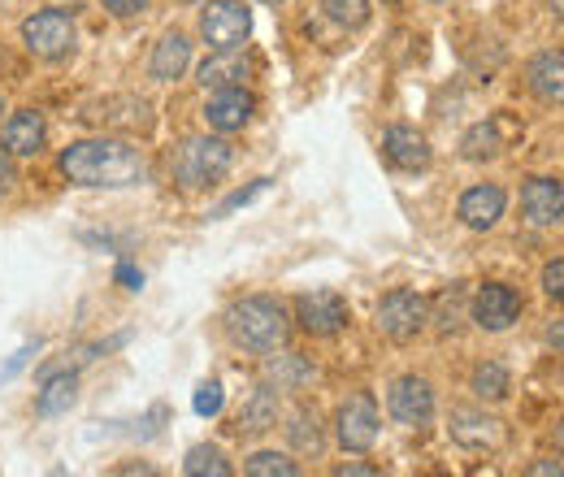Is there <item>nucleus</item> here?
Here are the masks:
<instances>
[{
	"mask_svg": "<svg viewBox=\"0 0 564 477\" xmlns=\"http://www.w3.org/2000/svg\"><path fill=\"white\" fill-rule=\"evenodd\" d=\"M62 174L74 187H135L148 178V161L127 139H78L62 152Z\"/></svg>",
	"mask_w": 564,
	"mask_h": 477,
	"instance_id": "1",
	"label": "nucleus"
},
{
	"mask_svg": "<svg viewBox=\"0 0 564 477\" xmlns=\"http://www.w3.org/2000/svg\"><path fill=\"white\" fill-rule=\"evenodd\" d=\"M226 326L239 347L248 351H279L286 335H291V322H286V308L270 295H248L239 300L230 313H226Z\"/></svg>",
	"mask_w": 564,
	"mask_h": 477,
	"instance_id": "2",
	"label": "nucleus"
},
{
	"mask_svg": "<svg viewBox=\"0 0 564 477\" xmlns=\"http://www.w3.org/2000/svg\"><path fill=\"white\" fill-rule=\"evenodd\" d=\"M230 161H235V152H230V143H226V139L192 135L174 148L170 170H174V183H183L187 192H196V187L217 183V178L230 170Z\"/></svg>",
	"mask_w": 564,
	"mask_h": 477,
	"instance_id": "3",
	"label": "nucleus"
},
{
	"mask_svg": "<svg viewBox=\"0 0 564 477\" xmlns=\"http://www.w3.org/2000/svg\"><path fill=\"white\" fill-rule=\"evenodd\" d=\"M74 40H78V31H74V18L66 9H40V13H31V18L22 22V44H26V53H35V57H44V62L70 57Z\"/></svg>",
	"mask_w": 564,
	"mask_h": 477,
	"instance_id": "4",
	"label": "nucleus"
},
{
	"mask_svg": "<svg viewBox=\"0 0 564 477\" xmlns=\"http://www.w3.org/2000/svg\"><path fill=\"white\" fill-rule=\"evenodd\" d=\"M425 322H430V304H425V295L409 291V286L387 291L378 304V326L395 343H413L425 330Z\"/></svg>",
	"mask_w": 564,
	"mask_h": 477,
	"instance_id": "5",
	"label": "nucleus"
},
{
	"mask_svg": "<svg viewBox=\"0 0 564 477\" xmlns=\"http://www.w3.org/2000/svg\"><path fill=\"white\" fill-rule=\"evenodd\" d=\"M200 35L213 53H235L252 35V9L243 0H217L200 13Z\"/></svg>",
	"mask_w": 564,
	"mask_h": 477,
	"instance_id": "6",
	"label": "nucleus"
},
{
	"mask_svg": "<svg viewBox=\"0 0 564 477\" xmlns=\"http://www.w3.org/2000/svg\"><path fill=\"white\" fill-rule=\"evenodd\" d=\"M295 322L313 335V339H330L352 322V308L339 291H308L295 300Z\"/></svg>",
	"mask_w": 564,
	"mask_h": 477,
	"instance_id": "7",
	"label": "nucleus"
},
{
	"mask_svg": "<svg viewBox=\"0 0 564 477\" xmlns=\"http://www.w3.org/2000/svg\"><path fill=\"white\" fill-rule=\"evenodd\" d=\"M335 434L348 452H369L378 443V404L369 395H348L335 416Z\"/></svg>",
	"mask_w": 564,
	"mask_h": 477,
	"instance_id": "8",
	"label": "nucleus"
},
{
	"mask_svg": "<svg viewBox=\"0 0 564 477\" xmlns=\"http://www.w3.org/2000/svg\"><path fill=\"white\" fill-rule=\"evenodd\" d=\"M447 434H452V443H460L469 452H495L503 443V425L495 421L491 412H478V409H452Z\"/></svg>",
	"mask_w": 564,
	"mask_h": 477,
	"instance_id": "9",
	"label": "nucleus"
},
{
	"mask_svg": "<svg viewBox=\"0 0 564 477\" xmlns=\"http://www.w3.org/2000/svg\"><path fill=\"white\" fill-rule=\"evenodd\" d=\"M252 109H257L252 91H243L235 83V87H217L213 91L209 105H205V118H209V127L217 135H235V131H243L252 122Z\"/></svg>",
	"mask_w": 564,
	"mask_h": 477,
	"instance_id": "10",
	"label": "nucleus"
},
{
	"mask_svg": "<svg viewBox=\"0 0 564 477\" xmlns=\"http://www.w3.org/2000/svg\"><path fill=\"white\" fill-rule=\"evenodd\" d=\"M517 317H521V295L512 286H503V282L478 286V295H474V322L482 330H508Z\"/></svg>",
	"mask_w": 564,
	"mask_h": 477,
	"instance_id": "11",
	"label": "nucleus"
},
{
	"mask_svg": "<svg viewBox=\"0 0 564 477\" xmlns=\"http://www.w3.org/2000/svg\"><path fill=\"white\" fill-rule=\"evenodd\" d=\"M387 404H391V416H395L400 425H425V421L434 416V391H430L425 378L409 373V378H400V382L391 387Z\"/></svg>",
	"mask_w": 564,
	"mask_h": 477,
	"instance_id": "12",
	"label": "nucleus"
},
{
	"mask_svg": "<svg viewBox=\"0 0 564 477\" xmlns=\"http://www.w3.org/2000/svg\"><path fill=\"white\" fill-rule=\"evenodd\" d=\"M521 213L530 226H556L564 217V183L556 178H530L521 187Z\"/></svg>",
	"mask_w": 564,
	"mask_h": 477,
	"instance_id": "13",
	"label": "nucleus"
},
{
	"mask_svg": "<svg viewBox=\"0 0 564 477\" xmlns=\"http://www.w3.org/2000/svg\"><path fill=\"white\" fill-rule=\"evenodd\" d=\"M44 139H48L44 113H35V109H18V113L4 122V131H0V148H4L9 156H40Z\"/></svg>",
	"mask_w": 564,
	"mask_h": 477,
	"instance_id": "14",
	"label": "nucleus"
},
{
	"mask_svg": "<svg viewBox=\"0 0 564 477\" xmlns=\"http://www.w3.org/2000/svg\"><path fill=\"white\" fill-rule=\"evenodd\" d=\"M503 205H508V196H503V187H495V183H482V187H469L465 196H460V221L469 226V230H491L495 221L503 217Z\"/></svg>",
	"mask_w": 564,
	"mask_h": 477,
	"instance_id": "15",
	"label": "nucleus"
},
{
	"mask_svg": "<svg viewBox=\"0 0 564 477\" xmlns=\"http://www.w3.org/2000/svg\"><path fill=\"white\" fill-rule=\"evenodd\" d=\"M382 152H387V161H391L395 170H409V174H417V170L430 165V143H425V135H417L413 127H387Z\"/></svg>",
	"mask_w": 564,
	"mask_h": 477,
	"instance_id": "16",
	"label": "nucleus"
},
{
	"mask_svg": "<svg viewBox=\"0 0 564 477\" xmlns=\"http://www.w3.org/2000/svg\"><path fill=\"white\" fill-rule=\"evenodd\" d=\"M187 66H192V44H187V35H183V31L161 35V44L152 48V62H148L152 78H156V83H178V78L187 74Z\"/></svg>",
	"mask_w": 564,
	"mask_h": 477,
	"instance_id": "17",
	"label": "nucleus"
},
{
	"mask_svg": "<svg viewBox=\"0 0 564 477\" xmlns=\"http://www.w3.org/2000/svg\"><path fill=\"white\" fill-rule=\"evenodd\" d=\"M525 78L543 105H564V53H539L525 69Z\"/></svg>",
	"mask_w": 564,
	"mask_h": 477,
	"instance_id": "18",
	"label": "nucleus"
},
{
	"mask_svg": "<svg viewBox=\"0 0 564 477\" xmlns=\"http://www.w3.org/2000/svg\"><path fill=\"white\" fill-rule=\"evenodd\" d=\"M270 425H279V395H274L270 387H257V391L248 395V404L239 409V416H235V430H239V434H261V430H270Z\"/></svg>",
	"mask_w": 564,
	"mask_h": 477,
	"instance_id": "19",
	"label": "nucleus"
},
{
	"mask_svg": "<svg viewBox=\"0 0 564 477\" xmlns=\"http://www.w3.org/2000/svg\"><path fill=\"white\" fill-rule=\"evenodd\" d=\"M74 400H78V378L74 373H44V387L35 395V412L40 416H62V412H70Z\"/></svg>",
	"mask_w": 564,
	"mask_h": 477,
	"instance_id": "20",
	"label": "nucleus"
},
{
	"mask_svg": "<svg viewBox=\"0 0 564 477\" xmlns=\"http://www.w3.org/2000/svg\"><path fill=\"white\" fill-rule=\"evenodd\" d=\"M503 122L499 118H491V122H478L469 135L460 139V148H465V156L469 161H487V156H499L503 152Z\"/></svg>",
	"mask_w": 564,
	"mask_h": 477,
	"instance_id": "21",
	"label": "nucleus"
},
{
	"mask_svg": "<svg viewBox=\"0 0 564 477\" xmlns=\"http://www.w3.org/2000/svg\"><path fill=\"white\" fill-rule=\"evenodd\" d=\"M460 317H465V286H460V282H452V286L434 300L430 322L438 326V335H456V330H460Z\"/></svg>",
	"mask_w": 564,
	"mask_h": 477,
	"instance_id": "22",
	"label": "nucleus"
},
{
	"mask_svg": "<svg viewBox=\"0 0 564 477\" xmlns=\"http://www.w3.org/2000/svg\"><path fill=\"white\" fill-rule=\"evenodd\" d=\"M265 373H270V382H279V391H295L300 382H308V378H313V369H308L295 351H282L279 360H270V365H265Z\"/></svg>",
	"mask_w": 564,
	"mask_h": 477,
	"instance_id": "23",
	"label": "nucleus"
},
{
	"mask_svg": "<svg viewBox=\"0 0 564 477\" xmlns=\"http://www.w3.org/2000/svg\"><path fill=\"white\" fill-rule=\"evenodd\" d=\"M183 474L187 477H230V465H226V456H221L217 447L200 443V447H192V452H187Z\"/></svg>",
	"mask_w": 564,
	"mask_h": 477,
	"instance_id": "24",
	"label": "nucleus"
},
{
	"mask_svg": "<svg viewBox=\"0 0 564 477\" xmlns=\"http://www.w3.org/2000/svg\"><path fill=\"white\" fill-rule=\"evenodd\" d=\"M474 391H478L482 400H503V395L512 391V382H508V369H503L499 360H482V365L474 369Z\"/></svg>",
	"mask_w": 564,
	"mask_h": 477,
	"instance_id": "25",
	"label": "nucleus"
},
{
	"mask_svg": "<svg viewBox=\"0 0 564 477\" xmlns=\"http://www.w3.org/2000/svg\"><path fill=\"white\" fill-rule=\"evenodd\" d=\"M243 474L248 477H295L300 474V465H295L291 456H282V452H257V456H248Z\"/></svg>",
	"mask_w": 564,
	"mask_h": 477,
	"instance_id": "26",
	"label": "nucleus"
},
{
	"mask_svg": "<svg viewBox=\"0 0 564 477\" xmlns=\"http://www.w3.org/2000/svg\"><path fill=\"white\" fill-rule=\"evenodd\" d=\"M235 78H243V69H239V62H235L230 53H217L213 62L200 66V83L213 87V91H217V87H235Z\"/></svg>",
	"mask_w": 564,
	"mask_h": 477,
	"instance_id": "27",
	"label": "nucleus"
},
{
	"mask_svg": "<svg viewBox=\"0 0 564 477\" xmlns=\"http://www.w3.org/2000/svg\"><path fill=\"white\" fill-rule=\"evenodd\" d=\"M286 434H291V443L300 452H322V421H317V412H295V425H286Z\"/></svg>",
	"mask_w": 564,
	"mask_h": 477,
	"instance_id": "28",
	"label": "nucleus"
},
{
	"mask_svg": "<svg viewBox=\"0 0 564 477\" xmlns=\"http://www.w3.org/2000/svg\"><path fill=\"white\" fill-rule=\"evenodd\" d=\"M322 9H326V18L339 22V26H365V22H369V0H326Z\"/></svg>",
	"mask_w": 564,
	"mask_h": 477,
	"instance_id": "29",
	"label": "nucleus"
},
{
	"mask_svg": "<svg viewBox=\"0 0 564 477\" xmlns=\"http://www.w3.org/2000/svg\"><path fill=\"white\" fill-rule=\"evenodd\" d=\"M543 291H547V300L564 304V257L547 261V270H543Z\"/></svg>",
	"mask_w": 564,
	"mask_h": 477,
	"instance_id": "30",
	"label": "nucleus"
},
{
	"mask_svg": "<svg viewBox=\"0 0 564 477\" xmlns=\"http://www.w3.org/2000/svg\"><path fill=\"white\" fill-rule=\"evenodd\" d=\"M221 400H226V395H221V382H205V387L196 391V412H200V416H217V412H221Z\"/></svg>",
	"mask_w": 564,
	"mask_h": 477,
	"instance_id": "31",
	"label": "nucleus"
},
{
	"mask_svg": "<svg viewBox=\"0 0 564 477\" xmlns=\"http://www.w3.org/2000/svg\"><path fill=\"white\" fill-rule=\"evenodd\" d=\"M113 18H135V13H143L148 9V0H100Z\"/></svg>",
	"mask_w": 564,
	"mask_h": 477,
	"instance_id": "32",
	"label": "nucleus"
},
{
	"mask_svg": "<svg viewBox=\"0 0 564 477\" xmlns=\"http://www.w3.org/2000/svg\"><path fill=\"white\" fill-rule=\"evenodd\" d=\"M261 192H265V178H261V183H252V187H248V192H235V196H230V200H226V205L217 208V213H226V208H239V205H248V200H252V196H261Z\"/></svg>",
	"mask_w": 564,
	"mask_h": 477,
	"instance_id": "33",
	"label": "nucleus"
},
{
	"mask_svg": "<svg viewBox=\"0 0 564 477\" xmlns=\"http://www.w3.org/2000/svg\"><path fill=\"white\" fill-rule=\"evenodd\" d=\"M18 183V170H13V156L0 148V192H9Z\"/></svg>",
	"mask_w": 564,
	"mask_h": 477,
	"instance_id": "34",
	"label": "nucleus"
},
{
	"mask_svg": "<svg viewBox=\"0 0 564 477\" xmlns=\"http://www.w3.org/2000/svg\"><path fill=\"white\" fill-rule=\"evenodd\" d=\"M31 356H35V347H22V351H18V356H13V360H9L4 369H0V378H13V373H18V369H22L26 360H31Z\"/></svg>",
	"mask_w": 564,
	"mask_h": 477,
	"instance_id": "35",
	"label": "nucleus"
},
{
	"mask_svg": "<svg viewBox=\"0 0 564 477\" xmlns=\"http://www.w3.org/2000/svg\"><path fill=\"white\" fill-rule=\"evenodd\" d=\"M118 282H127V291H140L143 273L135 270V265H118Z\"/></svg>",
	"mask_w": 564,
	"mask_h": 477,
	"instance_id": "36",
	"label": "nucleus"
},
{
	"mask_svg": "<svg viewBox=\"0 0 564 477\" xmlns=\"http://www.w3.org/2000/svg\"><path fill=\"white\" fill-rule=\"evenodd\" d=\"M530 474L534 477H564V465L561 460H539V465H530Z\"/></svg>",
	"mask_w": 564,
	"mask_h": 477,
	"instance_id": "37",
	"label": "nucleus"
},
{
	"mask_svg": "<svg viewBox=\"0 0 564 477\" xmlns=\"http://www.w3.org/2000/svg\"><path fill=\"white\" fill-rule=\"evenodd\" d=\"M335 474H339V477H348V474H352V477H373L378 469H373V465H339Z\"/></svg>",
	"mask_w": 564,
	"mask_h": 477,
	"instance_id": "38",
	"label": "nucleus"
},
{
	"mask_svg": "<svg viewBox=\"0 0 564 477\" xmlns=\"http://www.w3.org/2000/svg\"><path fill=\"white\" fill-rule=\"evenodd\" d=\"M552 13H556V18L564 22V0H552Z\"/></svg>",
	"mask_w": 564,
	"mask_h": 477,
	"instance_id": "39",
	"label": "nucleus"
},
{
	"mask_svg": "<svg viewBox=\"0 0 564 477\" xmlns=\"http://www.w3.org/2000/svg\"><path fill=\"white\" fill-rule=\"evenodd\" d=\"M261 4H282V0H261Z\"/></svg>",
	"mask_w": 564,
	"mask_h": 477,
	"instance_id": "40",
	"label": "nucleus"
},
{
	"mask_svg": "<svg viewBox=\"0 0 564 477\" xmlns=\"http://www.w3.org/2000/svg\"><path fill=\"white\" fill-rule=\"evenodd\" d=\"M0 113H4V100H0Z\"/></svg>",
	"mask_w": 564,
	"mask_h": 477,
	"instance_id": "41",
	"label": "nucleus"
},
{
	"mask_svg": "<svg viewBox=\"0 0 564 477\" xmlns=\"http://www.w3.org/2000/svg\"><path fill=\"white\" fill-rule=\"evenodd\" d=\"M387 4H395V0H387Z\"/></svg>",
	"mask_w": 564,
	"mask_h": 477,
	"instance_id": "42",
	"label": "nucleus"
},
{
	"mask_svg": "<svg viewBox=\"0 0 564 477\" xmlns=\"http://www.w3.org/2000/svg\"><path fill=\"white\" fill-rule=\"evenodd\" d=\"M561 447H564V438H561Z\"/></svg>",
	"mask_w": 564,
	"mask_h": 477,
	"instance_id": "43",
	"label": "nucleus"
}]
</instances>
